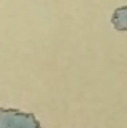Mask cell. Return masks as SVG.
I'll use <instances>...</instances> for the list:
<instances>
[{
    "label": "cell",
    "mask_w": 127,
    "mask_h": 128,
    "mask_svg": "<svg viewBox=\"0 0 127 128\" xmlns=\"http://www.w3.org/2000/svg\"><path fill=\"white\" fill-rule=\"evenodd\" d=\"M0 128H43L33 113L0 108Z\"/></svg>",
    "instance_id": "cell-1"
},
{
    "label": "cell",
    "mask_w": 127,
    "mask_h": 128,
    "mask_svg": "<svg viewBox=\"0 0 127 128\" xmlns=\"http://www.w3.org/2000/svg\"><path fill=\"white\" fill-rule=\"evenodd\" d=\"M112 24L117 30H127V6H121L114 10Z\"/></svg>",
    "instance_id": "cell-2"
}]
</instances>
